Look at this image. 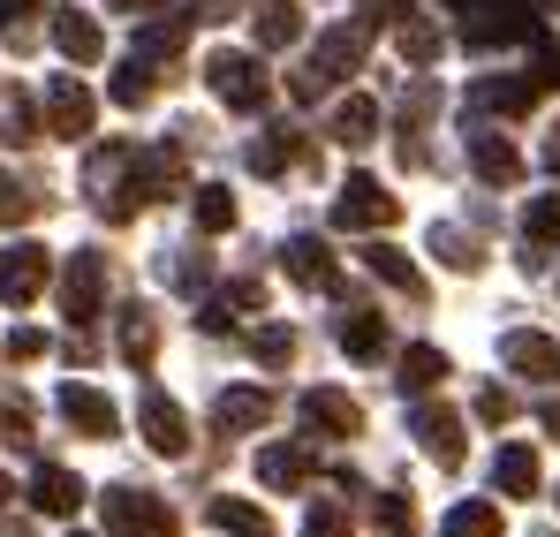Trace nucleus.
<instances>
[{"mask_svg": "<svg viewBox=\"0 0 560 537\" xmlns=\"http://www.w3.org/2000/svg\"><path fill=\"white\" fill-rule=\"evenodd\" d=\"M205 84H212V98H220V106H235V114H258V106L273 98L266 61H258V54H228V46L205 61Z\"/></svg>", "mask_w": 560, "mask_h": 537, "instance_id": "obj_1", "label": "nucleus"}, {"mask_svg": "<svg viewBox=\"0 0 560 537\" xmlns=\"http://www.w3.org/2000/svg\"><path fill=\"white\" fill-rule=\"evenodd\" d=\"M98 523H106V537H175L167 500H152V492H137V485H114V492L98 500Z\"/></svg>", "mask_w": 560, "mask_h": 537, "instance_id": "obj_2", "label": "nucleus"}, {"mask_svg": "<svg viewBox=\"0 0 560 537\" xmlns=\"http://www.w3.org/2000/svg\"><path fill=\"white\" fill-rule=\"evenodd\" d=\"M357 61H364V23H334V31L318 38V54H311V69L295 77V91H303V98H318L326 84H341V77H349Z\"/></svg>", "mask_w": 560, "mask_h": 537, "instance_id": "obj_3", "label": "nucleus"}, {"mask_svg": "<svg viewBox=\"0 0 560 537\" xmlns=\"http://www.w3.org/2000/svg\"><path fill=\"white\" fill-rule=\"evenodd\" d=\"M92 121H98L92 91L77 84V77H46V129H54V137L77 144V137H92Z\"/></svg>", "mask_w": 560, "mask_h": 537, "instance_id": "obj_4", "label": "nucleus"}, {"mask_svg": "<svg viewBox=\"0 0 560 537\" xmlns=\"http://www.w3.org/2000/svg\"><path fill=\"white\" fill-rule=\"evenodd\" d=\"M38 295H46V250H38V243H8V250H0V303L23 311V303H38Z\"/></svg>", "mask_w": 560, "mask_h": 537, "instance_id": "obj_5", "label": "nucleus"}, {"mask_svg": "<svg viewBox=\"0 0 560 537\" xmlns=\"http://www.w3.org/2000/svg\"><path fill=\"white\" fill-rule=\"evenodd\" d=\"M98 303H106V258H98V250H77L69 272H61V311H69L77 326H92Z\"/></svg>", "mask_w": 560, "mask_h": 537, "instance_id": "obj_6", "label": "nucleus"}, {"mask_svg": "<svg viewBox=\"0 0 560 537\" xmlns=\"http://www.w3.org/2000/svg\"><path fill=\"white\" fill-rule=\"evenodd\" d=\"M137 424H144V447H152V454H167V462H175V454H189V417L167 401V394H160V386H144Z\"/></svg>", "mask_w": 560, "mask_h": 537, "instance_id": "obj_7", "label": "nucleus"}, {"mask_svg": "<svg viewBox=\"0 0 560 537\" xmlns=\"http://www.w3.org/2000/svg\"><path fill=\"white\" fill-rule=\"evenodd\" d=\"M61 417H69L84 440H114V432H121V409H114L98 386H84V378H69V386H61Z\"/></svg>", "mask_w": 560, "mask_h": 537, "instance_id": "obj_8", "label": "nucleus"}, {"mask_svg": "<svg viewBox=\"0 0 560 537\" xmlns=\"http://www.w3.org/2000/svg\"><path fill=\"white\" fill-rule=\"evenodd\" d=\"M303 424L326 432V440H357V432H364V409H357L349 394H334V386H311V394H303Z\"/></svg>", "mask_w": 560, "mask_h": 537, "instance_id": "obj_9", "label": "nucleus"}, {"mask_svg": "<svg viewBox=\"0 0 560 537\" xmlns=\"http://www.w3.org/2000/svg\"><path fill=\"white\" fill-rule=\"evenodd\" d=\"M394 220V197L372 175H349V189L334 197V227H386Z\"/></svg>", "mask_w": 560, "mask_h": 537, "instance_id": "obj_10", "label": "nucleus"}, {"mask_svg": "<svg viewBox=\"0 0 560 537\" xmlns=\"http://www.w3.org/2000/svg\"><path fill=\"white\" fill-rule=\"evenodd\" d=\"M266 417H273V394H266V386H228V394L212 401V424H220L228 440H243V432H258Z\"/></svg>", "mask_w": 560, "mask_h": 537, "instance_id": "obj_11", "label": "nucleus"}, {"mask_svg": "<svg viewBox=\"0 0 560 537\" xmlns=\"http://www.w3.org/2000/svg\"><path fill=\"white\" fill-rule=\"evenodd\" d=\"M409 424H417V440H424V454H432L440 469L463 462V417H455V409H417Z\"/></svg>", "mask_w": 560, "mask_h": 537, "instance_id": "obj_12", "label": "nucleus"}, {"mask_svg": "<svg viewBox=\"0 0 560 537\" xmlns=\"http://www.w3.org/2000/svg\"><path fill=\"white\" fill-rule=\"evenodd\" d=\"M500 363L523 371V378H560V349L546 334H508V341H500Z\"/></svg>", "mask_w": 560, "mask_h": 537, "instance_id": "obj_13", "label": "nucleus"}, {"mask_svg": "<svg viewBox=\"0 0 560 537\" xmlns=\"http://www.w3.org/2000/svg\"><path fill=\"white\" fill-rule=\"evenodd\" d=\"M54 46H61V54H69L77 69L106 54V38H98V23L84 15V8H54Z\"/></svg>", "mask_w": 560, "mask_h": 537, "instance_id": "obj_14", "label": "nucleus"}, {"mask_svg": "<svg viewBox=\"0 0 560 537\" xmlns=\"http://www.w3.org/2000/svg\"><path fill=\"white\" fill-rule=\"evenodd\" d=\"M31 507L38 515H77L84 507V477L77 469H38L31 477Z\"/></svg>", "mask_w": 560, "mask_h": 537, "instance_id": "obj_15", "label": "nucleus"}, {"mask_svg": "<svg viewBox=\"0 0 560 537\" xmlns=\"http://www.w3.org/2000/svg\"><path fill=\"white\" fill-rule=\"evenodd\" d=\"M492 38H530V8L523 0H485V15L469 23V46H492Z\"/></svg>", "mask_w": 560, "mask_h": 537, "instance_id": "obj_16", "label": "nucleus"}, {"mask_svg": "<svg viewBox=\"0 0 560 537\" xmlns=\"http://www.w3.org/2000/svg\"><path fill=\"white\" fill-rule=\"evenodd\" d=\"M280 258H288V280H303V288H334V250H326L318 235H295Z\"/></svg>", "mask_w": 560, "mask_h": 537, "instance_id": "obj_17", "label": "nucleus"}, {"mask_svg": "<svg viewBox=\"0 0 560 537\" xmlns=\"http://www.w3.org/2000/svg\"><path fill=\"white\" fill-rule=\"evenodd\" d=\"M492 485H500L508 500H530V492H538V454L523 447V440H515V447H500V462H492Z\"/></svg>", "mask_w": 560, "mask_h": 537, "instance_id": "obj_18", "label": "nucleus"}, {"mask_svg": "<svg viewBox=\"0 0 560 537\" xmlns=\"http://www.w3.org/2000/svg\"><path fill=\"white\" fill-rule=\"evenodd\" d=\"M303 477H311V447H258V485L295 492Z\"/></svg>", "mask_w": 560, "mask_h": 537, "instance_id": "obj_19", "label": "nucleus"}, {"mask_svg": "<svg viewBox=\"0 0 560 537\" xmlns=\"http://www.w3.org/2000/svg\"><path fill=\"white\" fill-rule=\"evenodd\" d=\"M341 349H349L357 363H378L386 357V326H378L372 311H349V318H341Z\"/></svg>", "mask_w": 560, "mask_h": 537, "instance_id": "obj_20", "label": "nucleus"}, {"mask_svg": "<svg viewBox=\"0 0 560 537\" xmlns=\"http://www.w3.org/2000/svg\"><path fill=\"white\" fill-rule=\"evenodd\" d=\"M295 160H303V137H295V129H266V137L250 144V167H258V175H280V167H295Z\"/></svg>", "mask_w": 560, "mask_h": 537, "instance_id": "obj_21", "label": "nucleus"}, {"mask_svg": "<svg viewBox=\"0 0 560 537\" xmlns=\"http://www.w3.org/2000/svg\"><path fill=\"white\" fill-rule=\"evenodd\" d=\"M205 515H212V530H228V537H273V523H266L250 500H212Z\"/></svg>", "mask_w": 560, "mask_h": 537, "instance_id": "obj_22", "label": "nucleus"}, {"mask_svg": "<svg viewBox=\"0 0 560 537\" xmlns=\"http://www.w3.org/2000/svg\"><path fill=\"white\" fill-rule=\"evenodd\" d=\"M303 38V15L288 0H258V46H295Z\"/></svg>", "mask_w": 560, "mask_h": 537, "instance_id": "obj_23", "label": "nucleus"}, {"mask_svg": "<svg viewBox=\"0 0 560 537\" xmlns=\"http://www.w3.org/2000/svg\"><path fill=\"white\" fill-rule=\"evenodd\" d=\"M189 212H197V227H205V235H228V227H235V197H228L220 182H205Z\"/></svg>", "mask_w": 560, "mask_h": 537, "instance_id": "obj_24", "label": "nucleus"}, {"mask_svg": "<svg viewBox=\"0 0 560 537\" xmlns=\"http://www.w3.org/2000/svg\"><path fill=\"white\" fill-rule=\"evenodd\" d=\"M372 129H378V106H372V98H341L334 137H341V144H372Z\"/></svg>", "mask_w": 560, "mask_h": 537, "instance_id": "obj_25", "label": "nucleus"}, {"mask_svg": "<svg viewBox=\"0 0 560 537\" xmlns=\"http://www.w3.org/2000/svg\"><path fill=\"white\" fill-rule=\"evenodd\" d=\"M469 160H477V175H485V182H515V175H523V160H515L500 137H477V144H469Z\"/></svg>", "mask_w": 560, "mask_h": 537, "instance_id": "obj_26", "label": "nucleus"}, {"mask_svg": "<svg viewBox=\"0 0 560 537\" xmlns=\"http://www.w3.org/2000/svg\"><path fill=\"white\" fill-rule=\"evenodd\" d=\"M447 537H500V507H492V500H463V507L447 515Z\"/></svg>", "mask_w": 560, "mask_h": 537, "instance_id": "obj_27", "label": "nucleus"}, {"mask_svg": "<svg viewBox=\"0 0 560 537\" xmlns=\"http://www.w3.org/2000/svg\"><path fill=\"white\" fill-rule=\"evenodd\" d=\"M440 378H447V357H440V349H409V357H401V386H409V394H432Z\"/></svg>", "mask_w": 560, "mask_h": 537, "instance_id": "obj_28", "label": "nucleus"}, {"mask_svg": "<svg viewBox=\"0 0 560 537\" xmlns=\"http://www.w3.org/2000/svg\"><path fill=\"white\" fill-rule=\"evenodd\" d=\"M364 266H372L378 280H394V288H409V295L424 288V280H417V266H409V258H401L394 243H372V250H364Z\"/></svg>", "mask_w": 560, "mask_h": 537, "instance_id": "obj_29", "label": "nucleus"}, {"mask_svg": "<svg viewBox=\"0 0 560 537\" xmlns=\"http://www.w3.org/2000/svg\"><path fill=\"white\" fill-rule=\"evenodd\" d=\"M250 357L266 363V371H288V357H295V334H288V326H258V334H250Z\"/></svg>", "mask_w": 560, "mask_h": 537, "instance_id": "obj_30", "label": "nucleus"}, {"mask_svg": "<svg viewBox=\"0 0 560 537\" xmlns=\"http://www.w3.org/2000/svg\"><path fill=\"white\" fill-rule=\"evenodd\" d=\"M114 98H121V106H144V98H152V61H144V54H129V61H121Z\"/></svg>", "mask_w": 560, "mask_h": 537, "instance_id": "obj_31", "label": "nucleus"}, {"mask_svg": "<svg viewBox=\"0 0 560 537\" xmlns=\"http://www.w3.org/2000/svg\"><path fill=\"white\" fill-rule=\"evenodd\" d=\"M183 31H189V15H167V23H144L137 54H144V61H160V54H175V46H183Z\"/></svg>", "mask_w": 560, "mask_h": 537, "instance_id": "obj_32", "label": "nucleus"}, {"mask_svg": "<svg viewBox=\"0 0 560 537\" xmlns=\"http://www.w3.org/2000/svg\"><path fill=\"white\" fill-rule=\"evenodd\" d=\"M121 357L152 363V318H144V311H121Z\"/></svg>", "mask_w": 560, "mask_h": 537, "instance_id": "obj_33", "label": "nucleus"}, {"mask_svg": "<svg viewBox=\"0 0 560 537\" xmlns=\"http://www.w3.org/2000/svg\"><path fill=\"white\" fill-rule=\"evenodd\" d=\"M31 15H38V0H0V38L31 46Z\"/></svg>", "mask_w": 560, "mask_h": 537, "instance_id": "obj_34", "label": "nucleus"}, {"mask_svg": "<svg viewBox=\"0 0 560 537\" xmlns=\"http://www.w3.org/2000/svg\"><path fill=\"white\" fill-rule=\"evenodd\" d=\"M303 537H357V530H349V515H341L334 500H318V507L303 515Z\"/></svg>", "mask_w": 560, "mask_h": 537, "instance_id": "obj_35", "label": "nucleus"}, {"mask_svg": "<svg viewBox=\"0 0 560 537\" xmlns=\"http://www.w3.org/2000/svg\"><path fill=\"white\" fill-rule=\"evenodd\" d=\"M378 537H417V523H409V500H378Z\"/></svg>", "mask_w": 560, "mask_h": 537, "instance_id": "obj_36", "label": "nucleus"}, {"mask_svg": "<svg viewBox=\"0 0 560 537\" xmlns=\"http://www.w3.org/2000/svg\"><path fill=\"white\" fill-rule=\"evenodd\" d=\"M530 235H538V243H560V197H538V205H530Z\"/></svg>", "mask_w": 560, "mask_h": 537, "instance_id": "obj_37", "label": "nucleus"}, {"mask_svg": "<svg viewBox=\"0 0 560 537\" xmlns=\"http://www.w3.org/2000/svg\"><path fill=\"white\" fill-rule=\"evenodd\" d=\"M432 250H440L447 266H477V250H469V243L455 235V227H432Z\"/></svg>", "mask_w": 560, "mask_h": 537, "instance_id": "obj_38", "label": "nucleus"}, {"mask_svg": "<svg viewBox=\"0 0 560 537\" xmlns=\"http://www.w3.org/2000/svg\"><path fill=\"white\" fill-rule=\"evenodd\" d=\"M477 417H485V424H508V417H515V401H508L500 386H485V394H477Z\"/></svg>", "mask_w": 560, "mask_h": 537, "instance_id": "obj_39", "label": "nucleus"}, {"mask_svg": "<svg viewBox=\"0 0 560 537\" xmlns=\"http://www.w3.org/2000/svg\"><path fill=\"white\" fill-rule=\"evenodd\" d=\"M8 357H15V363L46 357V334H31V326H23V334H8Z\"/></svg>", "mask_w": 560, "mask_h": 537, "instance_id": "obj_40", "label": "nucleus"}, {"mask_svg": "<svg viewBox=\"0 0 560 537\" xmlns=\"http://www.w3.org/2000/svg\"><path fill=\"white\" fill-rule=\"evenodd\" d=\"M15 212H23V189H15V175H8V167H0V220H15Z\"/></svg>", "mask_w": 560, "mask_h": 537, "instance_id": "obj_41", "label": "nucleus"}, {"mask_svg": "<svg viewBox=\"0 0 560 537\" xmlns=\"http://www.w3.org/2000/svg\"><path fill=\"white\" fill-rule=\"evenodd\" d=\"M114 15H160V0H106Z\"/></svg>", "mask_w": 560, "mask_h": 537, "instance_id": "obj_42", "label": "nucleus"}, {"mask_svg": "<svg viewBox=\"0 0 560 537\" xmlns=\"http://www.w3.org/2000/svg\"><path fill=\"white\" fill-rule=\"evenodd\" d=\"M546 432H553V440H560V401H546Z\"/></svg>", "mask_w": 560, "mask_h": 537, "instance_id": "obj_43", "label": "nucleus"}, {"mask_svg": "<svg viewBox=\"0 0 560 537\" xmlns=\"http://www.w3.org/2000/svg\"><path fill=\"white\" fill-rule=\"evenodd\" d=\"M8 500H15V485H8V469H0V507H8Z\"/></svg>", "mask_w": 560, "mask_h": 537, "instance_id": "obj_44", "label": "nucleus"}, {"mask_svg": "<svg viewBox=\"0 0 560 537\" xmlns=\"http://www.w3.org/2000/svg\"><path fill=\"white\" fill-rule=\"evenodd\" d=\"M455 8H463V0H455Z\"/></svg>", "mask_w": 560, "mask_h": 537, "instance_id": "obj_45", "label": "nucleus"}, {"mask_svg": "<svg viewBox=\"0 0 560 537\" xmlns=\"http://www.w3.org/2000/svg\"><path fill=\"white\" fill-rule=\"evenodd\" d=\"M77 537H84V530H77Z\"/></svg>", "mask_w": 560, "mask_h": 537, "instance_id": "obj_46", "label": "nucleus"}]
</instances>
